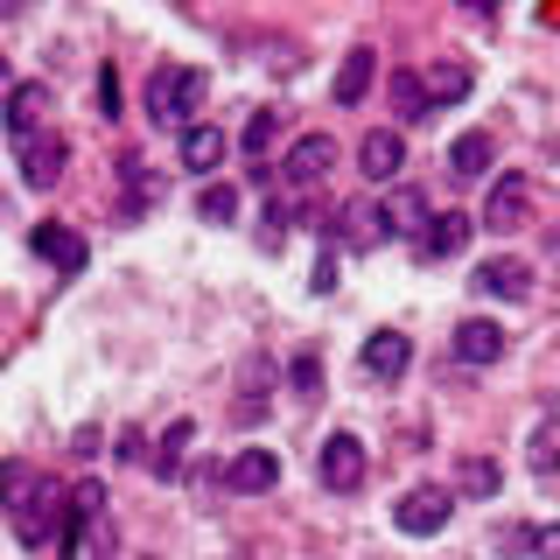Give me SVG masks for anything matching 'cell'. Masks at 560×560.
<instances>
[{"label":"cell","instance_id":"ac0fdd59","mask_svg":"<svg viewBox=\"0 0 560 560\" xmlns=\"http://www.w3.org/2000/svg\"><path fill=\"white\" fill-rule=\"evenodd\" d=\"M372 78H378V49H350L329 92H337V105H364V92H372Z\"/></svg>","mask_w":560,"mask_h":560},{"label":"cell","instance_id":"4fadbf2b","mask_svg":"<svg viewBox=\"0 0 560 560\" xmlns=\"http://www.w3.org/2000/svg\"><path fill=\"white\" fill-rule=\"evenodd\" d=\"M448 350H455L463 364H498V358H504V329L490 323V315H469V323H455Z\"/></svg>","mask_w":560,"mask_h":560},{"label":"cell","instance_id":"e0dca14e","mask_svg":"<svg viewBox=\"0 0 560 560\" xmlns=\"http://www.w3.org/2000/svg\"><path fill=\"white\" fill-rule=\"evenodd\" d=\"M477 288L498 294V302H525V294H533V267H525V259H483Z\"/></svg>","mask_w":560,"mask_h":560},{"label":"cell","instance_id":"3957f363","mask_svg":"<svg viewBox=\"0 0 560 560\" xmlns=\"http://www.w3.org/2000/svg\"><path fill=\"white\" fill-rule=\"evenodd\" d=\"M448 512H455V498H448L442 483H413L407 498L393 504V525L407 539H434V533H448Z\"/></svg>","mask_w":560,"mask_h":560},{"label":"cell","instance_id":"8992f818","mask_svg":"<svg viewBox=\"0 0 560 560\" xmlns=\"http://www.w3.org/2000/svg\"><path fill=\"white\" fill-rule=\"evenodd\" d=\"M399 168H407V140L393 127H372L358 140V175L364 183H399Z\"/></svg>","mask_w":560,"mask_h":560},{"label":"cell","instance_id":"7a4b0ae2","mask_svg":"<svg viewBox=\"0 0 560 560\" xmlns=\"http://www.w3.org/2000/svg\"><path fill=\"white\" fill-rule=\"evenodd\" d=\"M8 518H14V539H22V547H49V539H57V518H63V490L35 477L22 498L8 504Z\"/></svg>","mask_w":560,"mask_h":560},{"label":"cell","instance_id":"ba28073f","mask_svg":"<svg viewBox=\"0 0 560 560\" xmlns=\"http://www.w3.org/2000/svg\"><path fill=\"white\" fill-rule=\"evenodd\" d=\"M329 168H337V140H329V133H302V140H294V148H288V162H280V175H288L294 189L323 183Z\"/></svg>","mask_w":560,"mask_h":560},{"label":"cell","instance_id":"5b68a950","mask_svg":"<svg viewBox=\"0 0 560 560\" xmlns=\"http://www.w3.org/2000/svg\"><path fill=\"white\" fill-rule=\"evenodd\" d=\"M525 224H533V183H525V175H504V183L490 189V203H483V232L512 238Z\"/></svg>","mask_w":560,"mask_h":560},{"label":"cell","instance_id":"83f0119b","mask_svg":"<svg viewBox=\"0 0 560 560\" xmlns=\"http://www.w3.org/2000/svg\"><path fill=\"white\" fill-rule=\"evenodd\" d=\"M525 539V553H533V560H553L560 553V533H553V525H533V533H518Z\"/></svg>","mask_w":560,"mask_h":560},{"label":"cell","instance_id":"7c38bea8","mask_svg":"<svg viewBox=\"0 0 560 560\" xmlns=\"http://www.w3.org/2000/svg\"><path fill=\"white\" fill-rule=\"evenodd\" d=\"M63 162H70L63 133H35V140H22V183H28V189H57Z\"/></svg>","mask_w":560,"mask_h":560},{"label":"cell","instance_id":"8fae6325","mask_svg":"<svg viewBox=\"0 0 560 560\" xmlns=\"http://www.w3.org/2000/svg\"><path fill=\"white\" fill-rule=\"evenodd\" d=\"M420 224H428V197L413 183H393V197L378 210V238H420Z\"/></svg>","mask_w":560,"mask_h":560},{"label":"cell","instance_id":"7402d4cb","mask_svg":"<svg viewBox=\"0 0 560 560\" xmlns=\"http://www.w3.org/2000/svg\"><path fill=\"white\" fill-rule=\"evenodd\" d=\"M498 463H490V455H463V463H455V490H463V498H498ZM448 490V498H455Z\"/></svg>","mask_w":560,"mask_h":560},{"label":"cell","instance_id":"30bf717a","mask_svg":"<svg viewBox=\"0 0 560 560\" xmlns=\"http://www.w3.org/2000/svg\"><path fill=\"white\" fill-rule=\"evenodd\" d=\"M358 364H364V378L393 385V378L413 364V343L399 337V329H372V337H364V350H358Z\"/></svg>","mask_w":560,"mask_h":560},{"label":"cell","instance_id":"9c48e42d","mask_svg":"<svg viewBox=\"0 0 560 560\" xmlns=\"http://www.w3.org/2000/svg\"><path fill=\"white\" fill-rule=\"evenodd\" d=\"M28 253H35V259H49L57 273H84V259H92V253H84V238L70 232V224H57V218L28 232Z\"/></svg>","mask_w":560,"mask_h":560},{"label":"cell","instance_id":"4dcf8cb0","mask_svg":"<svg viewBox=\"0 0 560 560\" xmlns=\"http://www.w3.org/2000/svg\"><path fill=\"white\" fill-rule=\"evenodd\" d=\"M308 288H315V294L337 288V245H323V259H315V280H308Z\"/></svg>","mask_w":560,"mask_h":560},{"label":"cell","instance_id":"44dd1931","mask_svg":"<svg viewBox=\"0 0 560 560\" xmlns=\"http://www.w3.org/2000/svg\"><path fill=\"white\" fill-rule=\"evenodd\" d=\"M448 175H463V183L490 175V133H455V148H448Z\"/></svg>","mask_w":560,"mask_h":560},{"label":"cell","instance_id":"603a6c76","mask_svg":"<svg viewBox=\"0 0 560 560\" xmlns=\"http://www.w3.org/2000/svg\"><path fill=\"white\" fill-rule=\"evenodd\" d=\"M393 119H407V127L434 119V113H428V92H420V78H413V70H393Z\"/></svg>","mask_w":560,"mask_h":560},{"label":"cell","instance_id":"d6986e66","mask_svg":"<svg viewBox=\"0 0 560 560\" xmlns=\"http://www.w3.org/2000/svg\"><path fill=\"white\" fill-rule=\"evenodd\" d=\"M218 162H224V127H203V119H189V127H183V168L210 175Z\"/></svg>","mask_w":560,"mask_h":560},{"label":"cell","instance_id":"9a60e30c","mask_svg":"<svg viewBox=\"0 0 560 560\" xmlns=\"http://www.w3.org/2000/svg\"><path fill=\"white\" fill-rule=\"evenodd\" d=\"M273 483H280L273 448H238L232 463H224V490H245V498H253V490H273Z\"/></svg>","mask_w":560,"mask_h":560},{"label":"cell","instance_id":"4316f807","mask_svg":"<svg viewBox=\"0 0 560 560\" xmlns=\"http://www.w3.org/2000/svg\"><path fill=\"white\" fill-rule=\"evenodd\" d=\"M288 385H294V399H315V393H323V364H315L308 350H302V358L288 364Z\"/></svg>","mask_w":560,"mask_h":560},{"label":"cell","instance_id":"52a82bcc","mask_svg":"<svg viewBox=\"0 0 560 560\" xmlns=\"http://www.w3.org/2000/svg\"><path fill=\"white\" fill-rule=\"evenodd\" d=\"M469 232H477V224H469L463 210H428V224H420L413 253H420V259H455V253L469 245Z\"/></svg>","mask_w":560,"mask_h":560},{"label":"cell","instance_id":"f546056e","mask_svg":"<svg viewBox=\"0 0 560 560\" xmlns=\"http://www.w3.org/2000/svg\"><path fill=\"white\" fill-rule=\"evenodd\" d=\"M98 113L119 119V70H98Z\"/></svg>","mask_w":560,"mask_h":560},{"label":"cell","instance_id":"f1b7e54d","mask_svg":"<svg viewBox=\"0 0 560 560\" xmlns=\"http://www.w3.org/2000/svg\"><path fill=\"white\" fill-rule=\"evenodd\" d=\"M533 469H539V477L553 469V420H539V434H533Z\"/></svg>","mask_w":560,"mask_h":560},{"label":"cell","instance_id":"2e32d148","mask_svg":"<svg viewBox=\"0 0 560 560\" xmlns=\"http://www.w3.org/2000/svg\"><path fill=\"white\" fill-rule=\"evenodd\" d=\"M119 183H127V203H119V218H127V224H140L154 203H162V189H168V183H162V168H148L140 154H133L127 168H119Z\"/></svg>","mask_w":560,"mask_h":560},{"label":"cell","instance_id":"cb8c5ba5","mask_svg":"<svg viewBox=\"0 0 560 560\" xmlns=\"http://www.w3.org/2000/svg\"><path fill=\"white\" fill-rule=\"evenodd\" d=\"M197 218H203V224H232V218H238V189H232V183H203V189H197Z\"/></svg>","mask_w":560,"mask_h":560},{"label":"cell","instance_id":"6da1fadb","mask_svg":"<svg viewBox=\"0 0 560 560\" xmlns=\"http://www.w3.org/2000/svg\"><path fill=\"white\" fill-rule=\"evenodd\" d=\"M203 105V70L189 63H162L148 78V119L154 127H189V113Z\"/></svg>","mask_w":560,"mask_h":560},{"label":"cell","instance_id":"277c9868","mask_svg":"<svg viewBox=\"0 0 560 560\" xmlns=\"http://www.w3.org/2000/svg\"><path fill=\"white\" fill-rule=\"evenodd\" d=\"M315 477H323V490L350 498V490L364 483V442H358V434H329L323 455H315Z\"/></svg>","mask_w":560,"mask_h":560},{"label":"cell","instance_id":"d4e9b609","mask_svg":"<svg viewBox=\"0 0 560 560\" xmlns=\"http://www.w3.org/2000/svg\"><path fill=\"white\" fill-rule=\"evenodd\" d=\"M189 434H197V428H189V420H175V428L162 434V442H154V477H175V469H183V442H189Z\"/></svg>","mask_w":560,"mask_h":560},{"label":"cell","instance_id":"ffe728a7","mask_svg":"<svg viewBox=\"0 0 560 560\" xmlns=\"http://www.w3.org/2000/svg\"><path fill=\"white\" fill-rule=\"evenodd\" d=\"M420 92H428V113H434V105L469 98V63H434L428 78H420Z\"/></svg>","mask_w":560,"mask_h":560},{"label":"cell","instance_id":"5bb4252c","mask_svg":"<svg viewBox=\"0 0 560 560\" xmlns=\"http://www.w3.org/2000/svg\"><path fill=\"white\" fill-rule=\"evenodd\" d=\"M43 113H49V84H14V92H8V113H0V119H8L14 148L43 133Z\"/></svg>","mask_w":560,"mask_h":560},{"label":"cell","instance_id":"484cf974","mask_svg":"<svg viewBox=\"0 0 560 560\" xmlns=\"http://www.w3.org/2000/svg\"><path fill=\"white\" fill-rule=\"evenodd\" d=\"M273 133H280V113H267V105H259V113H253V119H245V133H238V148H245V154H253V162H259V154H267V148H273Z\"/></svg>","mask_w":560,"mask_h":560}]
</instances>
